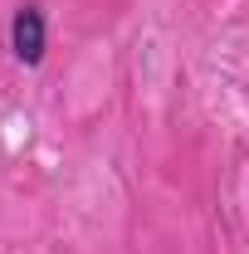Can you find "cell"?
<instances>
[{
	"mask_svg": "<svg viewBox=\"0 0 249 254\" xmlns=\"http://www.w3.org/2000/svg\"><path fill=\"white\" fill-rule=\"evenodd\" d=\"M15 54H20V64H30V68L44 59V10L39 5H25L15 15Z\"/></svg>",
	"mask_w": 249,
	"mask_h": 254,
	"instance_id": "1",
	"label": "cell"
}]
</instances>
